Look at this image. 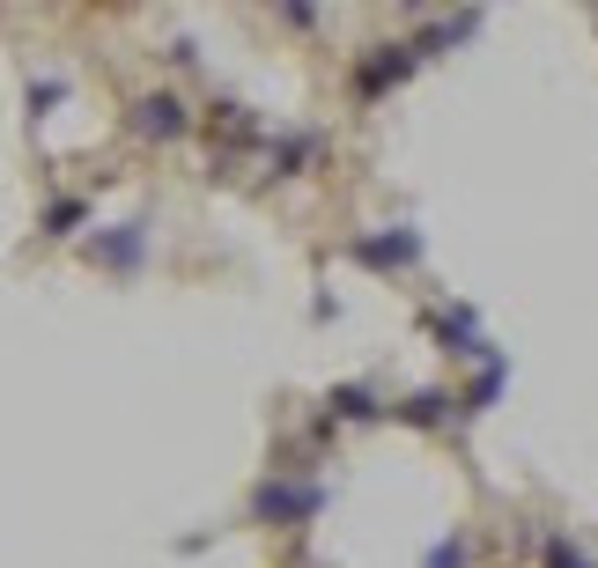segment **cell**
I'll return each mask as SVG.
<instances>
[{"label": "cell", "instance_id": "4", "mask_svg": "<svg viewBox=\"0 0 598 568\" xmlns=\"http://www.w3.org/2000/svg\"><path fill=\"white\" fill-rule=\"evenodd\" d=\"M406 75H414V52L406 45H377V59L362 67V97H384V89L406 81Z\"/></svg>", "mask_w": 598, "mask_h": 568}, {"label": "cell", "instance_id": "13", "mask_svg": "<svg viewBox=\"0 0 598 568\" xmlns=\"http://www.w3.org/2000/svg\"><path fill=\"white\" fill-rule=\"evenodd\" d=\"M428 568H466V539H444L436 554H428Z\"/></svg>", "mask_w": 598, "mask_h": 568}, {"label": "cell", "instance_id": "8", "mask_svg": "<svg viewBox=\"0 0 598 568\" xmlns=\"http://www.w3.org/2000/svg\"><path fill=\"white\" fill-rule=\"evenodd\" d=\"M333 414L340 420H377V398L362 392V384H340V392H333Z\"/></svg>", "mask_w": 598, "mask_h": 568}, {"label": "cell", "instance_id": "12", "mask_svg": "<svg viewBox=\"0 0 598 568\" xmlns=\"http://www.w3.org/2000/svg\"><path fill=\"white\" fill-rule=\"evenodd\" d=\"M496 392H502V362H488V370H480V384H474V398H466V414H480Z\"/></svg>", "mask_w": 598, "mask_h": 568}, {"label": "cell", "instance_id": "5", "mask_svg": "<svg viewBox=\"0 0 598 568\" xmlns=\"http://www.w3.org/2000/svg\"><path fill=\"white\" fill-rule=\"evenodd\" d=\"M89 259H104V266H133V259H141V222H126V229H111V237H97V244H89Z\"/></svg>", "mask_w": 598, "mask_h": 568}, {"label": "cell", "instance_id": "3", "mask_svg": "<svg viewBox=\"0 0 598 568\" xmlns=\"http://www.w3.org/2000/svg\"><path fill=\"white\" fill-rule=\"evenodd\" d=\"M355 259H362V266H414V259H422V237H414V229H392V237H362V244H355Z\"/></svg>", "mask_w": 598, "mask_h": 568}, {"label": "cell", "instance_id": "11", "mask_svg": "<svg viewBox=\"0 0 598 568\" xmlns=\"http://www.w3.org/2000/svg\"><path fill=\"white\" fill-rule=\"evenodd\" d=\"M75 229H81V199H59L45 215V237H75Z\"/></svg>", "mask_w": 598, "mask_h": 568}, {"label": "cell", "instance_id": "10", "mask_svg": "<svg viewBox=\"0 0 598 568\" xmlns=\"http://www.w3.org/2000/svg\"><path fill=\"white\" fill-rule=\"evenodd\" d=\"M311 149H318V141H303V133H296V141H281V149H274V177H296L303 163H311Z\"/></svg>", "mask_w": 598, "mask_h": 568}, {"label": "cell", "instance_id": "2", "mask_svg": "<svg viewBox=\"0 0 598 568\" xmlns=\"http://www.w3.org/2000/svg\"><path fill=\"white\" fill-rule=\"evenodd\" d=\"M133 133H141V141H177V133H185V103L177 97H141L133 103Z\"/></svg>", "mask_w": 598, "mask_h": 568}, {"label": "cell", "instance_id": "14", "mask_svg": "<svg viewBox=\"0 0 598 568\" xmlns=\"http://www.w3.org/2000/svg\"><path fill=\"white\" fill-rule=\"evenodd\" d=\"M547 554H554V568H591V561H584V554H576V546H569V539H554Z\"/></svg>", "mask_w": 598, "mask_h": 568}, {"label": "cell", "instance_id": "6", "mask_svg": "<svg viewBox=\"0 0 598 568\" xmlns=\"http://www.w3.org/2000/svg\"><path fill=\"white\" fill-rule=\"evenodd\" d=\"M215 133H222V141H237V149H244V141H259V119H251L244 103H215Z\"/></svg>", "mask_w": 598, "mask_h": 568}, {"label": "cell", "instance_id": "7", "mask_svg": "<svg viewBox=\"0 0 598 568\" xmlns=\"http://www.w3.org/2000/svg\"><path fill=\"white\" fill-rule=\"evenodd\" d=\"M436 332L450 340V354H488V340H474V318L458 310V318H436Z\"/></svg>", "mask_w": 598, "mask_h": 568}, {"label": "cell", "instance_id": "9", "mask_svg": "<svg viewBox=\"0 0 598 568\" xmlns=\"http://www.w3.org/2000/svg\"><path fill=\"white\" fill-rule=\"evenodd\" d=\"M399 420H414V428H436V420H444V392H414L406 406H399Z\"/></svg>", "mask_w": 598, "mask_h": 568}, {"label": "cell", "instance_id": "1", "mask_svg": "<svg viewBox=\"0 0 598 568\" xmlns=\"http://www.w3.org/2000/svg\"><path fill=\"white\" fill-rule=\"evenodd\" d=\"M259 517H274V524H289V517H318L325 510V488H259V502H251Z\"/></svg>", "mask_w": 598, "mask_h": 568}]
</instances>
